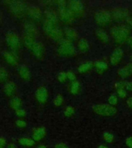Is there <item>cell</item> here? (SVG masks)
<instances>
[{"instance_id": "31", "label": "cell", "mask_w": 132, "mask_h": 148, "mask_svg": "<svg viewBox=\"0 0 132 148\" xmlns=\"http://www.w3.org/2000/svg\"><path fill=\"white\" fill-rule=\"evenodd\" d=\"M67 77H68V79H70V80L75 81V79H76V76H75V74H74V73H72V72H68L67 73Z\"/></svg>"}, {"instance_id": "32", "label": "cell", "mask_w": 132, "mask_h": 148, "mask_svg": "<svg viewBox=\"0 0 132 148\" xmlns=\"http://www.w3.org/2000/svg\"><path fill=\"white\" fill-rule=\"evenodd\" d=\"M74 113V109L73 107H67V110H66V115L67 116H71Z\"/></svg>"}, {"instance_id": "16", "label": "cell", "mask_w": 132, "mask_h": 148, "mask_svg": "<svg viewBox=\"0 0 132 148\" xmlns=\"http://www.w3.org/2000/svg\"><path fill=\"white\" fill-rule=\"evenodd\" d=\"M12 76L10 72L6 66L0 64V85H5L11 81Z\"/></svg>"}, {"instance_id": "12", "label": "cell", "mask_w": 132, "mask_h": 148, "mask_svg": "<svg viewBox=\"0 0 132 148\" xmlns=\"http://www.w3.org/2000/svg\"><path fill=\"white\" fill-rule=\"evenodd\" d=\"M16 73L19 77L23 81L29 82L32 79V74L30 68L25 64H19V66L16 68Z\"/></svg>"}, {"instance_id": "3", "label": "cell", "mask_w": 132, "mask_h": 148, "mask_svg": "<svg viewBox=\"0 0 132 148\" xmlns=\"http://www.w3.org/2000/svg\"><path fill=\"white\" fill-rule=\"evenodd\" d=\"M5 41L7 46V49L19 57L23 40L21 34L15 28H9L5 31Z\"/></svg>"}, {"instance_id": "4", "label": "cell", "mask_w": 132, "mask_h": 148, "mask_svg": "<svg viewBox=\"0 0 132 148\" xmlns=\"http://www.w3.org/2000/svg\"><path fill=\"white\" fill-rule=\"evenodd\" d=\"M7 11L12 17L19 19L23 18L27 14L29 5L23 1H6L3 2Z\"/></svg>"}, {"instance_id": "43", "label": "cell", "mask_w": 132, "mask_h": 148, "mask_svg": "<svg viewBox=\"0 0 132 148\" xmlns=\"http://www.w3.org/2000/svg\"><path fill=\"white\" fill-rule=\"evenodd\" d=\"M38 148H46V147H44V146H41V147H39Z\"/></svg>"}, {"instance_id": "14", "label": "cell", "mask_w": 132, "mask_h": 148, "mask_svg": "<svg viewBox=\"0 0 132 148\" xmlns=\"http://www.w3.org/2000/svg\"><path fill=\"white\" fill-rule=\"evenodd\" d=\"M2 92L5 95V97L8 98H12L17 93V86L13 81H9V83L3 85Z\"/></svg>"}, {"instance_id": "28", "label": "cell", "mask_w": 132, "mask_h": 148, "mask_svg": "<svg viewBox=\"0 0 132 148\" xmlns=\"http://www.w3.org/2000/svg\"><path fill=\"white\" fill-rule=\"evenodd\" d=\"M115 88L117 90H120V89H125L126 87V82L121 81V82H118V83H115L114 85Z\"/></svg>"}, {"instance_id": "13", "label": "cell", "mask_w": 132, "mask_h": 148, "mask_svg": "<svg viewBox=\"0 0 132 148\" xmlns=\"http://www.w3.org/2000/svg\"><path fill=\"white\" fill-rule=\"evenodd\" d=\"M67 6L69 8V11L71 12L72 14L74 16V17L82 15V13L83 12V9H84L83 4L78 0L69 1L67 2Z\"/></svg>"}, {"instance_id": "35", "label": "cell", "mask_w": 132, "mask_h": 148, "mask_svg": "<svg viewBox=\"0 0 132 148\" xmlns=\"http://www.w3.org/2000/svg\"><path fill=\"white\" fill-rule=\"evenodd\" d=\"M67 73H60V76H59V79H60V81H65V79H67Z\"/></svg>"}, {"instance_id": "1", "label": "cell", "mask_w": 132, "mask_h": 148, "mask_svg": "<svg viewBox=\"0 0 132 148\" xmlns=\"http://www.w3.org/2000/svg\"><path fill=\"white\" fill-rule=\"evenodd\" d=\"M23 44L32 57L39 61H43L46 55V47L42 42L38 40V30L34 23L26 22L23 24L22 29Z\"/></svg>"}, {"instance_id": "5", "label": "cell", "mask_w": 132, "mask_h": 148, "mask_svg": "<svg viewBox=\"0 0 132 148\" xmlns=\"http://www.w3.org/2000/svg\"><path fill=\"white\" fill-rule=\"evenodd\" d=\"M111 33L117 43L123 44L129 38L130 29L127 25H118L111 29Z\"/></svg>"}, {"instance_id": "18", "label": "cell", "mask_w": 132, "mask_h": 148, "mask_svg": "<svg viewBox=\"0 0 132 148\" xmlns=\"http://www.w3.org/2000/svg\"><path fill=\"white\" fill-rule=\"evenodd\" d=\"M118 76L122 78H127L132 75V62H129L118 70Z\"/></svg>"}, {"instance_id": "10", "label": "cell", "mask_w": 132, "mask_h": 148, "mask_svg": "<svg viewBox=\"0 0 132 148\" xmlns=\"http://www.w3.org/2000/svg\"><path fill=\"white\" fill-rule=\"evenodd\" d=\"M1 55L4 62L8 66L15 67V68L19 66V56H17L13 53H12L8 49H4L1 52Z\"/></svg>"}, {"instance_id": "8", "label": "cell", "mask_w": 132, "mask_h": 148, "mask_svg": "<svg viewBox=\"0 0 132 148\" xmlns=\"http://www.w3.org/2000/svg\"><path fill=\"white\" fill-rule=\"evenodd\" d=\"M57 52L63 56L69 57L75 54V48L71 42L67 39H63L58 42Z\"/></svg>"}, {"instance_id": "11", "label": "cell", "mask_w": 132, "mask_h": 148, "mask_svg": "<svg viewBox=\"0 0 132 148\" xmlns=\"http://www.w3.org/2000/svg\"><path fill=\"white\" fill-rule=\"evenodd\" d=\"M111 12L106 10H99L94 14V21L100 25H104L109 23L111 19Z\"/></svg>"}, {"instance_id": "20", "label": "cell", "mask_w": 132, "mask_h": 148, "mask_svg": "<svg viewBox=\"0 0 132 148\" xmlns=\"http://www.w3.org/2000/svg\"><path fill=\"white\" fill-rule=\"evenodd\" d=\"M95 35L100 41L104 42V43H107L109 42V37L107 36L106 32L103 31L101 29H97L96 32H95Z\"/></svg>"}, {"instance_id": "30", "label": "cell", "mask_w": 132, "mask_h": 148, "mask_svg": "<svg viewBox=\"0 0 132 148\" xmlns=\"http://www.w3.org/2000/svg\"><path fill=\"white\" fill-rule=\"evenodd\" d=\"M125 144L129 148H132V136H127L125 140Z\"/></svg>"}, {"instance_id": "29", "label": "cell", "mask_w": 132, "mask_h": 148, "mask_svg": "<svg viewBox=\"0 0 132 148\" xmlns=\"http://www.w3.org/2000/svg\"><path fill=\"white\" fill-rule=\"evenodd\" d=\"M117 92H118V95L121 98H125L127 97V92H126V90L124 89H120V90H117Z\"/></svg>"}, {"instance_id": "25", "label": "cell", "mask_w": 132, "mask_h": 148, "mask_svg": "<svg viewBox=\"0 0 132 148\" xmlns=\"http://www.w3.org/2000/svg\"><path fill=\"white\" fill-rule=\"evenodd\" d=\"M118 97H117L115 94L111 95V96H110L108 98L109 104L113 106H114L115 105H117V103H118Z\"/></svg>"}, {"instance_id": "41", "label": "cell", "mask_w": 132, "mask_h": 148, "mask_svg": "<svg viewBox=\"0 0 132 148\" xmlns=\"http://www.w3.org/2000/svg\"><path fill=\"white\" fill-rule=\"evenodd\" d=\"M98 148H108V147L105 145H100L99 147H98Z\"/></svg>"}, {"instance_id": "21", "label": "cell", "mask_w": 132, "mask_h": 148, "mask_svg": "<svg viewBox=\"0 0 132 148\" xmlns=\"http://www.w3.org/2000/svg\"><path fill=\"white\" fill-rule=\"evenodd\" d=\"M94 63L92 62H83L82 64L79 66L78 71L80 73H87L89 70L92 69L93 66H94Z\"/></svg>"}, {"instance_id": "15", "label": "cell", "mask_w": 132, "mask_h": 148, "mask_svg": "<svg viewBox=\"0 0 132 148\" xmlns=\"http://www.w3.org/2000/svg\"><path fill=\"white\" fill-rule=\"evenodd\" d=\"M111 18L117 21H127L129 18V13L127 10L123 9H113L111 12Z\"/></svg>"}, {"instance_id": "26", "label": "cell", "mask_w": 132, "mask_h": 148, "mask_svg": "<svg viewBox=\"0 0 132 148\" xmlns=\"http://www.w3.org/2000/svg\"><path fill=\"white\" fill-rule=\"evenodd\" d=\"M103 138L107 143H112L113 141V134H111V133H108V132L104 133V135H103Z\"/></svg>"}, {"instance_id": "27", "label": "cell", "mask_w": 132, "mask_h": 148, "mask_svg": "<svg viewBox=\"0 0 132 148\" xmlns=\"http://www.w3.org/2000/svg\"><path fill=\"white\" fill-rule=\"evenodd\" d=\"M6 24V16H5L4 12L0 7V28H2Z\"/></svg>"}, {"instance_id": "17", "label": "cell", "mask_w": 132, "mask_h": 148, "mask_svg": "<svg viewBox=\"0 0 132 148\" xmlns=\"http://www.w3.org/2000/svg\"><path fill=\"white\" fill-rule=\"evenodd\" d=\"M123 56H124V51L122 49H120V47L116 48L111 53V58H110L111 63L113 66L119 64L123 59Z\"/></svg>"}, {"instance_id": "7", "label": "cell", "mask_w": 132, "mask_h": 148, "mask_svg": "<svg viewBox=\"0 0 132 148\" xmlns=\"http://www.w3.org/2000/svg\"><path fill=\"white\" fill-rule=\"evenodd\" d=\"M26 16L30 18V22L34 23H39L43 22L44 17V12L41 9V8L36 5L30 4L28 6L27 14Z\"/></svg>"}, {"instance_id": "36", "label": "cell", "mask_w": 132, "mask_h": 148, "mask_svg": "<svg viewBox=\"0 0 132 148\" xmlns=\"http://www.w3.org/2000/svg\"><path fill=\"white\" fill-rule=\"evenodd\" d=\"M126 89L132 91V82H126Z\"/></svg>"}, {"instance_id": "24", "label": "cell", "mask_w": 132, "mask_h": 148, "mask_svg": "<svg viewBox=\"0 0 132 148\" xmlns=\"http://www.w3.org/2000/svg\"><path fill=\"white\" fill-rule=\"evenodd\" d=\"M80 90V85L77 81H74L71 84V87H70V91L73 94H77Z\"/></svg>"}, {"instance_id": "23", "label": "cell", "mask_w": 132, "mask_h": 148, "mask_svg": "<svg viewBox=\"0 0 132 148\" xmlns=\"http://www.w3.org/2000/svg\"><path fill=\"white\" fill-rule=\"evenodd\" d=\"M94 66L97 68V70L100 73L108 69V65L106 62H104V61H97V62H95Z\"/></svg>"}, {"instance_id": "40", "label": "cell", "mask_w": 132, "mask_h": 148, "mask_svg": "<svg viewBox=\"0 0 132 148\" xmlns=\"http://www.w3.org/2000/svg\"><path fill=\"white\" fill-rule=\"evenodd\" d=\"M127 23H128V25H130L131 26H132V17H131V18H128V19L127 20Z\"/></svg>"}, {"instance_id": "2", "label": "cell", "mask_w": 132, "mask_h": 148, "mask_svg": "<svg viewBox=\"0 0 132 148\" xmlns=\"http://www.w3.org/2000/svg\"><path fill=\"white\" fill-rule=\"evenodd\" d=\"M58 15L53 10L47 9L44 12L43 20V30L44 33L50 39L59 42L63 39V31L58 25Z\"/></svg>"}, {"instance_id": "44", "label": "cell", "mask_w": 132, "mask_h": 148, "mask_svg": "<svg viewBox=\"0 0 132 148\" xmlns=\"http://www.w3.org/2000/svg\"><path fill=\"white\" fill-rule=\"evenodd\" d=\"M131 62H132V54L131 55Z\"/></svg>"}, {"instance_id": "19", "label": "cell", "mask_w": 132, "mask_h": 148, "mask_svg": "<svg viewBox=\"0 0 132 148\" xmlns=\"http://www.w3.org/2000/svg\"><path fill=\"white\" fill-rule=\"evenodd\" d=\"M63 35H65L66 39H68L69 41H74L76 40L78 37V33L76 30L70 27H66L63 29Z\"/></svg>"}, {"instance_id": "42", "label": "cell", "mask_w": 132, "mask_h": 148, "mask_svg": "<svg viewBox=\"0 0 132 148\" xmlns=\"http://www.w3.org/2000/svg\"><path fill=\"white\" fill-rule=\"evenodd\" d=\"M2 52V42H1V38H0V53Z\"/></svg>"}, {"instance_id": "34", "label": "cell", "mask_w": 132, "mask_h": 148, "mask_svg": "<svg viewBox=\"0 0 132 148\" xmlns=\"http://www.w3.org/2000/svg\"><path fill=\"white\" fill-rule=\"evenodd\" d=\"M63 102V98L61 96H59L58 97H56V99L55 100V103L56 104V106H60V104L62 103Z\"/></svg>"}, {"instance_id": "37", "label": "cell", "mask_w": 132, "mask_h": 148, "mask_svg": "<svg viewBox=\"0 0 132 148\" xmlns=\"http://www.w3.org/2000/svg\"><path fill=\"white\" fill-rule=\"evenodd\" d=\"M127 45L129 46V47L132 49V36H130L127 39Z\"/></svg>"}, {"instance_id": "9", "label": "cell", "mask_w": 132, "mask_h": 148, "mask_svg": "<svg viewBox=\"0 0 132 148\" xmlns=\"http://www.w3.org/2000/svg\"><path fill=\"white\" fill-rule=\"evenodd\" d=\"M94 113L103 116H113L118 113V110L114 106L109 104H97L93 106Z\"/></svg>"}, {"instance_id": "6", "label": "cell", "mask_w": 132, "mask_h": 148, "mask_svg": "<svg viewBox=\"0 0 132 148\" xmlns=\"http://www.w3.org/2000/svg\"><path fill=\"white\" fill-rule=\"evenodd\" d=\"M58 9V17L63 23L70 24L74 20V16L69 11L67 6V2L65 1H58L56 2Z\"/></svg>"}, {"instance_id": "22", "label": "cell", "mask_w": 132, "mask_h": 148, "mask_svg": "<svg viewBox=\"0 0 132 148\" xmlns=\"http://www.w3.org/2000/svg\"><path fill=\"white\" fill-rule=\"evenodd\" d=\"M78 48L82 53H86L89 50V44L85 39H80L78 42Z\"/></svg>"}, {"instance_id": "38", "label": "cell", "mask_w": 132, "mask_h": 148, "mask_svg": "<svg viewBox=\"0 0 132 148\" xmlns=\"http://www.w3.org/2000/svg\"><path fill=\"white\" fill-rule=\"evenodd\" d=\"M127 104L128 105V106H129V107L132 108V97H131V98H129V99H127Z\"/></svg>"}, {"instance_id": "33", "label": "cell", "mask_w": 132, "mask_h": 148, "mask_svg": "<svg viewBox=\"0 0 132 148\" xmlns=\"http://www.w3.org/2000/svg\"><path fill=\"white\" fill-rule=\"evenodd\" d=\"M55 148H69L68 146L64 143H59L57 144H56Z\"/></svg>"}, {"instance_id": "39", "label": "cell", "mask_w": 132, "mask_h": 148, "mask_svg": "<svg viewBox=\"0 0 132 148\" xmlns=\"http://www.w3.org/2000/svg\"><path fill=\"white\" fill-rule=\"evenodd\" d=\"M5 145V140L2 139H0V148H2Z\"/></svg>"}]
</instances>
